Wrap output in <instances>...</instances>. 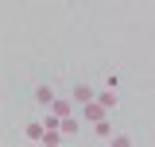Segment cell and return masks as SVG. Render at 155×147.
I'll return each instance as SVG.
<instances>
[{
    "mask_svg": "<svg viewBox=\"0 0 155 147\" xmlns=\"http://www.w3.org/2000/svg\"><path fill=\"white\" fill-rule=\"evenodd\" d=\"M93 101H101L105 109L113 112V105H116V93H113V89H101V93H93Z\"/></svg>",
    "mask_w": 155,
    "mask_h": 147,
    "instance_id": "cell-7",
    "label": "cell"
},
{
    "mask_svg": "<svg viewBox=\"0 0 155 147\" xmlns=\"http://www.w3.org/2000/svg\"><path fill=\"white\" fill-rule=\"evenodd\" d=\"M47 109L54 112V116H70V112H74V101H66V97H58V93H54V101H51Z\"/></svg>",
    "mask_w": 155,
    "mask_h": 147,
    "instance_id": "cell-3",
    "label": "cell"
},
{
    "mask_svg": "<svg viewBox=\"0 0 155 147\" xmlns=\"http://www.w3.org/2000/svg\"><path fill=\"white\" fill-rule=\"evenodd\" d=\"M89 128H93V136H97V139H109V136H113V124H109V116H101V120H93Z\"/></svg>",
    "mask_w": 155,
    "mask_h": 147,
    "instance_id": "cell-5",
    "label": "cell"
},
{
    "mask_svg": "<svg viewBox=\"0 0 155 147\" xmlns=\"http://www.w3.org/2000/svg\"><path fill=\"white\" fill-rule=\"evenodd\" d=\"M109 143H113V147H132V136H116V132H113Z\"/></svg>",
    "mask_w": 155,
    "mask_h": 147,
    "instance_id": "cell-8",
    "label": "cell"
},
{
    "mask_svg": "<svg viewBox=\"0 0 155 147\" xmlns=\"http://www.w3.org/2000/svg\"><path fill=\"white\" fill-rule=\"evenodd\" d=\"M93 85H85V81H81V85H74V93H70V101H74V105H85V101H93Z\"/></svg>",
    "mask_w": 155,
    "mask_h": 147,
    "instance_id": "cell-2",
    "label": "cell"
},
{
    "mask_svg": "<svg viewBox=\"0 0 155 147\" xmlns=\"http://www.w3.org/2000/svg\"><path fill=\"white\" fill-rule=\"evenodd\" d=\"M43 128H58V116H54L51 109H47V116H43Z\"/></svg>",
    "mask_w": 155,
    "mask_h": 147,
    "instance_id": "cell-9",
    "label": "cell"
},
{
    "mask_svg": "<svg viewBox=\"0 0 155 147\" xmlns=\"http://www.w3.org/2000/svg\"><path fill=\"white\" fill-rule=\"evenodd\" d=\"M43 120H27V124H23V136H27V139H31V143H39V139H43Z\"/></svg>",
    "mask_w": 155,
    "mask_h": 147,
    "instance_id": "cell-4",
    "label": "cell"
},
{
    "mask_svg": "<svg viewBox=\"0 0 155 147\" xmlns=\"http://www.w3.org/2000/svg\"><path fill=\"white\" fill-rule=\"evenodd\" d=\"M81 116H85V124H93L101 116H109V109H105L101 101H85V105H81Z\"/></svg>",
    "mask_w": 155,
    "mask_h": 147,
    "instance_id": "cell-1",
    "label": "cell"
},
{
    "mask_svg": "<svg viewBox=\"0 0 155 147\" xmlns=\"http://www.w3.org/2000/svg\"><path fill=\"white\" fill-rule=\"evenodd\" d=\"M51 101H54V89H51V85H35V105H43V109H47Z\"/></svg>",
    "mask_w": 155,
    "mask_h": 147,
    "instance_id": "cell-6",
    "label": "cell"
}]
</instances>
